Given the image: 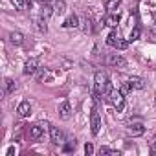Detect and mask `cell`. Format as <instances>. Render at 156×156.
Returning a JSON list of instances; mask_svg holds the SVG:
<instances>
[{
  "label": "cell",
  "mask_w": 156,
  "mask_h": 156,
  "mask_svg": "<svg viewBox=\"0 0 156 156\" xmlns=\"http://www.w3.org/2000/svg\"><path fill=\"white\" fill-rule=\"evenodd\" d=\"M94 92L99 96L110 94V81H108V75L105 72H96L94 75Z\"/></svg>",
  "instance_id": "6da1fadb"
},
{
  "label": "cell",
  "mask_w": 156,
  "mask_h": 156,
  "mask_svg": "<svg viewBox=\"0 0 156 156\" xmlns=\"http://www.w3.org/2000/svg\"><path fill=\"white\" fill-rule=\"evenodd\" d=\"M15 90H17V81L11 79V77H6V79H4V94L9 96V94H13Z\"/></svg>",
  "instance_id": "7c38bea8"
},
{
  "label": "cell",
  "mask_w": 156,
  "mask_h": 156,
  "mask_svg": "<svg viewBox=\"0 0 156 156\" xmlns=\"http://www.w3.org/2000/svg\"><path fill=\"white\" fill-rule=\"evenodd\" d=\"M35 24H37V30H39L41 33H46V31H48V26H46V19H44L42 15L35 17Z\"/></svg>",
  "instance_id": "e0dca14e"
},
{
  "label": "cell",
  "mask_w": 156,
  "mask_h": 156,
  "mask_svg": "<svg viewBox=\"0 0 156 156\" xmlns=\"http://www.w3.org/2000/svg\"><path fill=\"white\" fill-rule=\"evenodd\" d=\"M17 114H19V118H28V116L31 114V105H30V101H22V103L17 107Z\"/></svg>",
  "instance_id": "30bf717a"
},
{
  "label": "cell",
  "mask_w": 156,
  "mask_h": 156,
  "mask_svg": "<svg viewBox=\"0 0 156 156\" xmlns=\"http://www.w3.org/2000/svg\"><path fill=\"white\" fill-rule=\"evenodd\" d=\"M59 118L61 119H70L72 118V105H70V101H62L59 105Z\"/></svg>",
  "instance_id": "ba28073f"
},
{
  "label": "cell",
  "mask_w": 156,
  "mask_h": 156,
  "mask_svg": "<svg viewBox=\"0 0 156 156\" xmlns=\"http://www.w3.org/2000/svg\"><path fill=\"white\" fill-rule=\"evenodd\" d=\"M77 26H79V17L77 15H68L62 22V28H66V30H72V28H77Z\"/></svg>",
  "instance_id": "8fae6325"
},
{
  "label": "cell",
  "mask_w": 156,
  "mask_h": 156,
  "mask_svg": "<svg viewBox=\"0 0 156 156\" xmlns=\"http://www.w3.org/2000/svg\"><path fill=\"white\" fill-rule=\"evenodd\" d=\"M149 152H151L152 156H156V141H152V143H151V149H149Z\"/></svg>",
  "instance_id": "f1b7e54d"
},
{
  "label": "cell",
  "mask_w": 156,
  "mask_h": 156,
  "mask_svg": "<svg viewBox=\"0 0 156 156\" xmlns=\"http://www.w3.org/2000/svg\"><path fill=\"white\" fill-rule=\"evenodd\" d=\"M13 152H15V149H13V147H9V149H8V156H11Z\"/></svg>",
  "instance_id": "f546056e"
},
{
  "label": "cell",
  "mask_w": 156,
  "mask_h": 156,
  "mask_svg": "<svg viewBox=\"0 0 156 156\" xmlns=\"http://www.w3.org/2000/svg\"><path fill=\"white\" fill-rule=\"evenodd\" d=\"M107 64H108V66H114V68H125V66H127V61H125L123 55L112 53V55L107 57Z\"/></svg>",
  "instance_id": "5b68a950"
},
{
  "label": "cell",
  "mask_w": 156,
  "mask_h": 156,
  "mask_svg": "<svg viewBox=\"0 0 156 156\" xmlns=\"http://www.w3.org/2000/svg\"><path fill=\"white\" fill-rule=\"evenodd\" d=\"M140 35H141V30H140V26H134V28H132V31H130V35H129V42H134V41H138V39H140Z\"/></svg>",
  "instance_id": "44dd1931"
},
{
  "label": "cell",
  "mask_w": 156,
  "mask_h": 156,
  "mask_svg": "<svg viewBox=\"0 0 156 156\" xmlns=\"http://www.w3.org/2000/svg\"><path fill=\"white\" fill-rule=\"evenodd\" d=\"M85 152H87L88 156L94 154V145H92V143H87V145H85Z\"/></svg>",
  "instance_id": "83f0119b"
},
{
  "label": "cell",
  "mask_w": 156,
  "mask_h": 156,
  "mask_svg": "<svg viewBox=\"0 0 156 156\" xmlns=\"http://www.w3.org/2000/svg\"><path fill=\"white\" fill-rule=\"evenodd\" d=\"M127 81L130 83V87H132L134 90H143V88H145V81L141 79V77H134V75H132V77H129Z\"/></svg>",
  "instance_id": "5bb4252c"
},
{
  "label": "cell",
  "mask_w": 156,
  "mask_h": 156,
  "mask_svg": "<svg viewBox=\"0 0 156 156\" xmlns=\"http://www.w3.org/2000/svg\"><path fill=\"white\" fill-rule=\"evenodd\" d=\"M83 24H85V26H83V31H85V33H90V31H92V22H90V20L87 19V20H85Z\"/></svg>",
  "instance_id": "484cf974"
},
{
  "label": "cell",
  "mask_w": 156,
  "mask_h": 156,
  "mask_svg": "<svg viewBox=\"0 0 156 156\" xmlns=\"http://www.w3.org/2000/svg\"><path fill=\"white\" fill-rule=\"evenodd\" d=\"M37 2H41V4H48L50 0H37Z\"/></svg>",
  "instance_id": "4dcf8cb0"
},
{
  "label": "cell",
  "mask_w": 156,
  "mask_h": 156,
  "mask_svg": "<svg viewBox=\"0 0 156 156\" xmlns=\"http://www.w3.org/2000/svg\"><path fill=\"white\" fill-rule=\"evenodd\" d=\"M53 11H55V15H62L66 11V2L64 0H55L53 2Z\"/></svg>",
  "instance_id": "ac0fdd59"
},
{
  "label": "cell",
  "mask_w": 156,
  "mask_h": 156,
  "mask_svg": "<svg viewBox=\"0 0 156 156\" xmlns=\"http://www.w3.org/2000/svg\"><path fill=\"white\" fill-rule=\"evenodd\" d=\"M99 152H101V154H112V156H118V154H119L118 151H112L110 147H101V149H99Z\"/></svg>",
  "instance_id": "cb8c5ba5"
},
{
  "label": "cell",
  "mask_w": 156,
  "mask_h": 156,
  "mask_svg": "<svg viewBox=\"0 0 156 156\" xmlns=\"http://www.w3.org/2000/svg\"><path fill=\"white\" fill-rule=\"evenodd\" d=\"M55 11H53V6H48V4H42L41 6V15L44 17V19H48V17H51Z\"/></svg>",
  "instance_id": "d6986e66"
},
{
  "label": "cell",
  "mask_w": 156,
  "mask_h": 156,
  "mask_svg": "<svg viewBox=\"0 0 156 156\" xmlns=\"http://www.w3.org/2000/svg\"><path fill=\"white\" fill-rule=\"evenodd\" d=\"M127 132H129V136H141L145 132V127H143V123H134L129 127Z\"/></svg>",
  "instance_id": "2e32d148"
},
{
  "label": "cell",
  "mask_w": 156,
  "mask_h": 156,
  "mask_svg": "<svg viewBox=\"0 0 156 156\" xmlns=\"http://www.w3.org/2000/svg\"><path fill=\"white\" fill-rule=\"evenodd\" d=\"M107 44L112 48H118V50H125L129 46V41H123L118 31H110V35L107 37Z\"/></svg>",
  "instance_id": "3957f363"
},
{
  "label": "cell",
  "mask_w": 156,
  "mask_h": 156,
  "mask_svg": "<svg viewBox=\"0 0 156 156\" xmlns=\"http://www.w3.org/2000/svg\"><path fill=\"white\" fill-rule=\"evenodd\" d=\"M39 68H41V66H39V59L31 57L30 61H26V64H24V70H22V73H24V75H35Z\"/></svg>",
  "instance_id": "52a82bcc"
},
{
  "label": "cell",
  "mask_w": 156,
  "mask_h": 156,
  "mask_svg": "<svg viewBox=\"0 0 156 156\" xmlns=\"http://www.w3.org/2000/svg\"><path fill=\"white\" fill-rule=\"evenodd\" d=\"M90 130H92L94 136H98L99 130H101V118H99L96 108H92V114H90Z\"/></svg>",
  "instance_id": "8992f818"
},
{
  "label": "cell",
  "mask_w": 156,
  "mask_h": 156,
  "mask_svg": "<svg viewBox=\"0 0 156 156\" xmlns=\"http://www.w3.org/2000/svg\"><path fill=\"white\" fill-rule=\"evenodd\" d=\"M121 2H123V0H107V9H108V11H114V9L119 8Z\"/></svg>",
  "instance_id": "603a6c76"
},
{
  "label": "cell",
  "mask_w": 156,
  "mask_h": 156,
  "mask_svg": "<svg viewBox=\"0 0 156 156\" xmlns=\"http://www.w3.org/2000/svg\"><path fill=\"white\" fill-rule=\"evenodd\" d=\"M50 140H51V143H55V145H62L66 140H64V132L59 129V127H53V125H50Z\"/></svg>",
  "instance_id": "277c9868"
},
{
  "label": "cell",
  "mask_w": 156,
  "mask_h": 156,
  "mask_svg": "<svg viewBox=\"0 0 156 156\" xmlns=\"http://www.w3.org/2000/svg\"><path fill=\"white\" fill-rule=\"evenodd\" d=\"M17 9H26V0H13Z\"/></svg>",
  "instance_id": "d4e9b609"
},
{
  "label": "cell",
  "mask_w": 156,
  "mask_h": 156,
  "mask_svg": "<svg viewBox=\"0 0 156 156\" xmlns=\"http://www.w3.org/2000/svg\"><path fill=\"white\" fill-rule=\"evenodd\" d=\"M48 77V72H46V68H39L37 70V73H35V79L39 81V83H42L44 79Z\"/></svg>",
  "instance_id": "7402d4cb"
},
{
  "label": "cell",
  "mask_w": 156,
  "mask_h": 156,
  "mask_svg": "<svg viewBox=\"0 0 156 156\" xmlns=\"http://www.w3.org/2000/svg\"><path fill=\"white\" fill-rule=\"evenodd\" d=\"M119 20H121V15H119V13H110V15L105 19V24H107L108 28H116V26L119 24Z\"/></svg>",
  "instance_id": "9a60e30c"
},
{
  "label": "cell",
  "mask_w": 156,
  "mask_h": 156,
  "mask_svg": "<svg viewBox=\"0 0 156 156\" xmlns=\"http://www.w3.org/2000/svg\"><path fill=\"white\" fill-rule=\"evenodd\" d=\"M119 90H121V92H123V94H127V92H129V90H132V87H130V83H129V81H127V83H123V85H121V88H119Z\"/></svg>",
  "instance_id": "4316f807"
},
{
  "label": "cell",
  "mask_w": 156,
  "mask_h": 156,
  "mask_svg": "<svg viewBox=\"0 0 156 156\" xmlns=\"http://www.w3.org/2000/svg\"><path fill=\"white\" fill-rule=\"evenodd\" d=\"M75 145H77L75 138H70V140H66V141H64L62 151H64V152H72V151H75Z\"/></svg>",
  "instance_id": "ffe728a7"
},
{
  "label": "cell",
  "mask_w": 156,
  "mask_h": 156,
  "mask_svg": "<svg viewBox=\"0 0 156 156\" xmlns=\"http://www.w3.org/2000/svg\"><path fill=\"white\" fill-rule=\"evenodd\" d=\"M108 101L112 103V107H114L118 112H123V108H125V94H123L121 90H110Z\"/></svg>",
  "instance_id": "7a4b0ae2"
},
{
  "label": "cell",
  "mask_w": 156,
  "mask_h": 156,
  "mask_svg": "<svg viewBox=\"0 0 156 156\" xmlns=\"http://www.w3.org/2000/svg\"><path fill=\"white\" fill-rule=\"evenodd\" d=\"M42 132H44V127H42L41 123L28 127V136H30V140H39V138L42 136Z\"/></svg>",
  "instance_id": "9c48e42d"
},
{
  "label": "cell",
  "mask_w": 156,
  "mask_h": 156,
  "mask_svg": "<svg viewBox=\"0 0 156 156\" xmlns=\"http://www.w3.org/2000/svg\"><path fill=\"white\" fill-rule=\"evenodd\" d=\"M9 42H11L13 46H22V44H24V35H22L20 31H11V33H9Z\"/></svg>",
  "instance_id": "4fadbf2b"
}]
</instances>
